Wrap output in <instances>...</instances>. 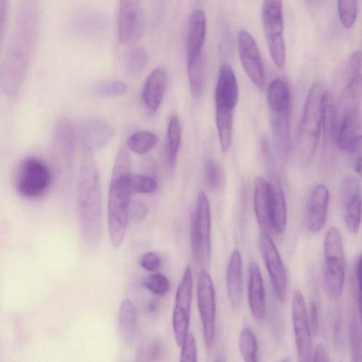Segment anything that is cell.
<instances>
[{
	"label": "cell",
	"mask_w": 362,
	"mask_h": 362,
	"mask_svg": "<svg viewBox=\"0 0 362 362\" xmlns=\"http://www.w3.org/2000/svg\"><path fill=\"white\" fill-rule=\"evenodd\" d=\"M100 175L93 150L83 146L79 182L81 228L91 251L100 245L103 226V198Z\"/></svg>",
	"instance_id": "1"
},
{
	"label": "cell",
	"mask_w": 362,
	"mask_h": 362,
	"mask_svg": "<svg viewBox=\"0 0 362 362\" xmlns=\"http://www.w3.org/2000/svg\"><path fill=\"white\" fill-rule=\"evenodd\" d=\"M131 175V156L127 148L122 147L113 165L107 199L108 232L115 247L122 244L127 229L132 193Z\"/></svg>",
	"instance_id": "2"
},
{
	"label": "cell",
	"mask_w": 362,
	"mask_h": 362,
	"mask_svg": "<svg viewBox=\"0 0 362 362\" xmlns=\"http://www.w3.org/2000/svg\"><path fill=\"white\" fill-rule=\"evenodd\" d=\"M325 90L318 83L310 88L303 110L296 142L299 160L308 162L314 155L321 130L322 103Z\"/></svg>",
	"instance_id": "3"
},
{
	"label": "cell",
	"mask_w": 362,
	"mask_h": 362,
	"mask_svg": "<svg viewBox=\"0 0 362 362\" xmlns=\"http://www.w3.org/2000/svg\"><path fill=\"white\" fill-rule=\"evenodd\" d=\"M211 214L209 202L203 191L197 195L191 214L189 238L192 255L198 266L207 265L211 257Z\"/></svg>",
	"instance_id": "4"
},
{
	"label": "cell",
	"mask_w": 362,
	"mask_h": 362,
	"mask_svg": "<svg viewBox=\"0 0 362 362\" xmlns=\"http://www.w3.org/2000/svg\"><path fill=\"white\" fill-rule=\"evenodd\" d=\"M324 279L331 298L338 299L343 291L345 279V257L339 230L330 227L324 240Z\"/></svg>",
	"instance_id": "5"
},
{
	"label": "cell",
	"mask_w": 362,
	"mask_h": 362,
	"mask_svg": "<svg viewBox=\"0 0 362 362\" xmlns=\"http://www.w3.org/2000/svg\"><path fill=\"white\" fill-rule=\"evenodd\" d=\"M262 20L270 55L276 65L282 68L286 62L282 2L279 0L264 1Z\"/></svg>",
	"instance_id": "6"
},
{
	"label": "cell",
	"mask_w": 362,
	"mask_h": 362,
	"mask_svg": "<svg viewBox=\"0 0 362 362\" xmlns=\"http://www.w3.org/2000/svg\"><path fill=\"white\" fill-rule=\"evenodd\" d=\"M192 293V270L187 265L176 291L172 319L175 340L180 347L189 333Z\"/></svg>",
	"instance_id": "7"
},
{
	"label": "cell",
	"mask_w": 362,
	"mask_h": 362,
	"mask_svg": "<svg viewBox=\"0 0 362 362\" xmlns=\"http://www.w3.org/2000/svg\"><path fill=\"white\" fill-rule=\"evenodd\" d=\"M291 318L298 362H312L311 328L304 296L298 289L292 296Z\"/></svg>",
	"instance_id": "8"
},
{
	"label": "cell",
	"mask_w": 362,
	"mask_h": 362,
	"mask_svg": "<svg viewBox=\"0 0 362 362\" xmlns=\"http://www.w3.org/2000/svg\"><path fill=\"white\" fill-rule=\"evenodd\" d=\"M197 299L205 344L212 346L216 330V296L210 274L202 270L199 276Z\"/></svg>",
	"instance_id": "9"
},
{
	"label": "cell",
	"mask_w": 362,
	"mask_h": 362,
	"mask_svg": "<svg viewBox=\"0 0 362 362\" xmlns=\"http://www.w3.org/2000/svg\"><path fill=\"white\" fill-rule=\"evenodd\" d=\"M259 245L275 296L280 302H284L287 296L288 277L281 255L267 233L259 235Z\"/></svg>",
	"instance_id": "10"
},
{
	"label": "cell",
	"mask_w": 362,
	"mask_h": 362,
	"mask_svg": "<svg viewBox=\"0 0 362 362\" xmlns=\"http://www.w3.org/2000/svg\"><path fill=\"white\" fill-rule=\"evenodd\" d=\"M340 200L344 223L350 233L358 232L361 220V187L354 175L344 177L340 189Z\"/></svg>",
	"instance_id": "11"
},
{
	"label": "cell",
	"mask_w": 362,
	"mask_h": 362,
	"mask_svg": "<svg viewBox=\"0 0 362 362\" xmlns=\"http://www.w3.org/2000/svg\"><path fill=\"white\" fill-rule=\"evenodd\" d=\"M238 53L242 66L253 83L262 89L265 84V74L261 54L252 35L245 30L238 35Z\"/></svg>",
	"instance_id": "12"
},
{
	"label": "cell",
	"mask_w": 362,
	"mask_h": 362,
	"mask_svg": "<svg viewBox=\"0 0 362 362\" xmlns=\"http://www.w3.org/2000/svg\"><path fill=\"white\" fill-rule=\"evenodd\" d=\"M144 30V15L138 1H121L118 11L117 37L122 43L136 42Z\"/></svg>",
	"instance_id": "13"
},
{
	"label": "cell",
	"mask_w": 362,
	"mask_h": 362,
	"mask_svg": "<svg viewBox=\"0 0 362 362\" xmlns=\"http://www.w3.org/2000/svg\"><path fill=\"white\" fill-rule=\"evenodd\" d=\"M238 98V85L232 67L223 64L215 90L216 114L233 115Z\"/></svg>",
	"instance_id": "14"
},
{
	"label": "cell",
	"mask_w": 362,
	"mask_h": 362,
	"mask_svg": "<svg viewBox=\"0 0 362 362\" xmlns=\"http://www.w3.org/2000/svg\"><path fill=\"white\" fill-rule=\"evenodd\" d=\"M49 182L50 174L44 163L33 158L23 162L18 182L21 194L27 197L38 196L47 188Z\"/></svg>",
	"instance_id": "15"
},
{
	"label": "cell",
	"mask_w": 362,
	"mask_h": 362,
	"mask_svg": "<svg viewBox=\"0 0 362 362\" xmlns=\"http://www.w3.org/2000/svg\"><path fill=\"white\" fill-rule=\"evenodd\" d=\"M329 192L323 184L311 190L306 206V223L310 231L316 233L324 227L329 206Z\"/></svg>",
	"instance_id": "16"
},
{
	"label": "cell",
	"mask_w": 362,
	"mask_h": 362,
	"mask_svg": "<svg viewBox=\"0 0 362 362\" xmlns=\"http://www.w3.org/2000/svg\"><path fill=\"white\" fill-rule=\"evenodd\" d=\"M206 30L204 11L194 8L189 16L187 33V64L203 60V47Z\"/></svg>",
	"instance_id": "17"
},
{
	"label": "cell",
	"mask_w": 362,
	"mask_h": 362,
	"mask_svg": "<svg viewBox=\"0 0 362 362\" xmlns=\"http://www.w3.org/2000/svg\"><path fill=\"white\" fill-rule=\"evenodd\" d=\"M247 296L250 312L255 319L262 320L266 313L265 290L258 264L251 261L249 264Z\"/></svg>",
	"instance_id": "18"
},
{
	"label": "cell",
	"mask_w": 362,
	"mask_h": 362,
	"mask_svg": "<svg viewBox=\"0 0 362 362\" xmlns=\"http://www.w3.org/2000/svg\"><path fill=\"white\" fill-rule=\"evenodd\" d=\"M270 223L271 228L278 234L283 233L287 224V209L284 193L278 177L271 174Z\"/></svg>",
	"instance_id": "19"
},
{
	"label": "cell",
	"mask_w": 362,
	"mask_h": 362,
	"mask_svg": "<svg viewBox=\"0 0 362 362\" xmlns=\"http://www.w3.org/2000/svg\"><path fill=\"white\" fill-rule=\"evenodd\" d=\"M166 88V73L162 67L154 69L148 76L141 98L146 108L156 112L162 104Z\"/></svg>",
	"instance_id": "20"
},
{
	"label": "cell",
	"mask_w": 362,
	"mask_h": 362,
	"mask_svg": "<svg viewBox=\"0 0 362 362\" xmlns=\"http://www.w3.org/2000/svg\"><path fill=\"white\" fill-rule=\"evenodd\" d=\"M358 127V105L349 103L335 135L336 142L341 149L349 151L361 137Z\"/></svg>",
	"instance_id": "21"
},
{
	"label": "cell",
	"mask_w": 362,
	"mask_h": 362,
	"mask_svg": "<svg viewBox=\"0 0 362 362\" xmlns=\"http://www.w3.org/2000/svg\"><path fill=\"white\" fill-rule=\"evenodd\" d=\"M226 287L230 305L238 308L243 300V262L241 254L237 249L232 252L228 260Z\"/></svg>",
	"instance_id": "22"
},
{
	"label": "cell",
	"mask_w": 362,
	"mask_h": 362,
	"mask_svg": "<svg viewBox=\"0 0 362 362\" xmlns=\"http://www.w3.org/2000/svg\"><path fill=\"white\" fill-rule=\"evenodd\" d=\"M253 205L259 226L265 230L271 228L270 186L269 182L261 176H257L255 180Z\"/></svg>",
	"instance_id": "23"
},
{
	"label": "cell",
	"mask_w": 362,
	"mask_h": 362,
	"mask_svg": "<svg viewBox=\"0 0 362 362\" xmlns=\"http://www.w3.org/2000/svg\"><path fill=\"white\" fill-rule=\"evenodd\" d=\"M81 133L83 146L93 150L108 142L113 134V129L103 119H90L83 124Z\"/></svg>",
	"instance_id": "24"
},
{
	"label": "cell",
	"mask_w": 362,
	"mask_h": 362,
	"mask_svg": "<svg viewBox=\"0 0 362 362\" xmlns=\"http://www.w3.org/2000/svg\"><path fill=\"white\" fill-rule=\"evenodd\" d=\"M118 327L122 339L127 344L131 343L137 330V313L134 303L124 298L118 313Z\"/></svg>",
	"instance_id": "25"
},
{
	"label": "cell",
	"mask_w": 362,
	"mask_h": 362,
	"mask_svg": "<svg viewBox=\"0 0 362 362\" xmlns=\"http://www.w3.org/2000/svg\"><path fill=\"white\" fill-rule=\"evenodd\" d=\"M267 103L269 112L290 110L291 93L286 81L276 78L267 88Z\"/></svg>",
	"instance_id": "26"
},
{
	"label": "cell",
	"mask_w": 362,
	"mask_h": 362,
	"mask_svg": "<svg viewBox=\"0 0 362 362\" xmlns=\"http://www.w3.org/2000/svg\"><path fill=\"white\" fill-rule=\"evenodd\" d=\"M181 140V124L177 115H174L168 122L165 142L166 158L170 171H173L175 169Z\"/></svg>",
	"instance_id": "27"
},
{
	"label": "cell",
	"mask_w": 362,
	"mask_h": 362,
	"mask_svg": "<svg viewBox=\"0 0 362 362\" xmlns=\"http://www.w3.org/2000/svg\"><path fill=\"white\" fill-rule=\"evenodd\" d=\"M158 142V136L150 131H139L132 134L127 140V146L136 154H145L155 148Z\"/></svg>",
	"instance_id": "28"
},
{
	"label": "cell",
	"mask_w": 362,
	"mask_h": 362,
	"mask_svg": "<svg viewBox=\"0 0 362 362\" xmlns=\"http://www.w3.org/2000/svg\"><path fill=\"white\" fill-rule=\"evenodd\" d=\"M322 128L327 139H334L336 135V114L332 95L325 90L322 103Z\"/></svg>",
	"instance_id": "29"
},
{
	"label": "cell",
	"mask_w": 362,
	"mask_h": 362,
	"mask_svg": "<svg viewBox=\"0 0 362 362\" xmlns=\"http://www.w3.org/2000/svg\"><path fill=\"white\" fill-rule=\"evenodd\" d=\"M239 349L244 362H258V344L255 334L248 327L241 330Z\"/></svg>",
	"instance_id": "30"
},
{
	"label": "cell",
	"mask_w": 362,
	"mask_h": 362,
	"mask_svg": "<svg viewBox=\"0 0 362 362\" xmlns=\"http://www.w3.org/2000/svg\"><path fill=\"white\" fill-rule=\"evenodd\" d=\"M204 180L206 187L211 190L216 191L221 188L225 175L223 168L216 160L208 158L205 161Z\"/></svg>",
	"instance_id": "31"
},
{
	"label": "cell",
	"mask_w": 362,
	"mask_h": 362,
	"mask_svg": "<svg viewBox=\"0 0 362 362\" xmlns=\"http://www.w3.org/2000/svg\"><path fill=\"white\" fill-rule=\"evenodd\" d=\"M127 90V84L119 80L103 81L95 84L92 88V91L95 95L101 97L122 95Z\"/></svg>",
	"instance_id": "32"
},
{
	"label": "cell",
	"mask_w": 362,
	"mask_h": 362,
	"mask_svg": "<svg viewBox=\"0 0 362 362\" xmlns=\"http://www.w3.org/2000/svg\"><path fill=\"white\" fill-rule=\"evenodd\" d=\"M187 73L192 95L198 98L204 86V60L187 64Z\"/></svg>",
	"instance_id": "33"
},
{
	"label": "cell",
	"mask_w": 362,
	"mask_h": 362,
	"mask_svg": "<svg viewBox=\"0 0 362 362\" xmlns=\"http://www.w3.org/2000/svg\"><path fill=\"white\" fill-rule=\"evenodd\" d=\"M157 180L151 176L143 174H132L130 187L132 192L138 194H152L158 189Z\"/></svg>",
	"instance_id": "34"
},
{
	"label": "cell",
	"mask_w": 362,
	"mask_h": 362,
	"mask_svg": "<svg viewBox=\"0 0 362 362\" xmlns=\"http://www.w3.org/2000/svg\"><path fill=\"white\" fill-rule=\"evenodd\" d=\"M339 18L344 27L349 28L354 25L358 11V1L356 0L338 1Z\"/></svg>",
	"instance_id": "35"
},
{
	"label": "cell",
	"mask_w": 362,
	"mask_h": 362,
	"mask_svg": "<svg viewBox=\"0 0 362 362\" xmlns=\"http://www.w3.org/2000/svg\"><path fill=\"white\" fill-rule=\"evenodd\" d=\"M144 286L153 294L158 296H165L170 289L168 279L162 274L153 273L144 280Z\"/></svg>",
	"instance_id": "36"
},
{
	"label": "cell",
	"mask_w": 362,
	"mask_h": 362,
	"mask_svg": "<svg viewBox=\"0 0 362 362\" xmlns=\"http://www.w3.org/2000/svg\"><path fill=\"white\" fill-rule=\"evenodd\" d=\"M148 54L143 47L133 49L127 55V67L132 73H139L146 66Z\"/></svg>",
	"instance_id": "37"
},
{
	"label": "cell",
	"mask_w": 362,
	"mask_h": 362,
	"mask_svg": "<svg viewBox=\"0 0 362 362\" xmlns=\"http://www.w3.org/2000/svg\"><path fill=\"white\" fill-rule=\"evenodd\" d=\"M181 348L180 362H197L196 341L192 333H188Z\"/></svg>",
	"instance_id": "38"
},
{
	"label": "cell",
	"mask_w": 362,
	"mask_h": 362,
	"mask_svg": "<svg viewBox=\"0 0 362 362\" xmlns=\"http://www.w3.org/2000/svg\"><path fill=\"white\" fill-rule=\"evenodd\" d=\"M141 267L145 270L156 273L161 264L160 256L154 252H147L144 253L139 260Z\"/></svg>",
	"instance_id": "39"
},
{
	"label": "cell",
	"mask_w": 362,
	"mask_h": 362,
	"mask_svg": "<svg viewBox=\"0 0 362 362\" xmlns=\"http://www.w3.org/2000/svg\"><path fill=\"white\" fill-rule=\"evenodd\" d=\"M163 346L159 341H153L145 350V357L147 362H159L163 354Z\"/></svg>",
	"instance_id": "40"
},
{
	"label": "cell",
	"mask_w": 362,
	"mask_h": 362,
	"mask_svg": "<svg viewBox=\"0 0 362 362\" xmlns=\"http://www.w3.org/2000/svg\"><path fill=\"white\" fill-rule=\"evenodd\" d=\"M148 209L145 203L141 201H136L131 203L129 209V218L134 222L139 223L146 218Z\"/></svg>",
	"instance_id": "41"
},
{
	"label": "cell",
	"mask_w": 362,
	"mask_h": 362,
	"mask_svg": "<svg viewBox=\"0 0 362 362\" xmlns=\"http://www.w3.org/2000/svg\"><path fill=\"white\" fill-rule=\"evenodd\" d=\"M349 152L353 170L360 174L361 171V137L356 141Z\"/></svg>",
	"instance_id": "42"
},
{
	"label": "cell",
	"mask_w": 362,
	"mask_h": 362,
	"mask_svg": "<svg viewBox=\"0 0 362 362\" xmlns=\"http://www.w3.org/2000/svg\"><path fill=\"white\" fill-rule=\"evenodd\" d=\"M310 318L309 322L313 332L316 334L320 329V321L318 315V308L315 301L313 300L310 305Z\"/></svg>",
	"instance_id": "43"
},
{
	"label": "cell",
	"mask_w": 362,
	"mask_h": 362,
	"mask_svg": "<svg viewBox=\"0 0 362 362\" xmlns=\"http://www.w3.org/2000/svg\"><path fill=\"white\" fill-rule=\"evenodd\" d=\"M312 362H330L327 351L324 344H318L314 351Z\"/></svg>",
	"instance_id": "44"
},
{
	"label": "cell",
	"mask_w": 362,
	"mask_h": 362,
	"mask_svg": "<svg viewBox=\"0 0 362 362\" xmlns=\"http://www.w3.org/2000/svg\"><path fill=\"white\" fill-rule=\"evenodd\" d=\"M7 7L6 1H0V45L6 23Z\"/></svg>",
	"instance_id": "45"
},
{
	"label": "cell",
	"mask_w": 362,
	"mask_h": 362,
	"mask_svg": "<svg viewBox=\"0 0 362 362\" xmlns=\"http://www.w3.org/2000/svg\"><path fill=\"white\" fill-rule=\"evenodd\" d=\"M158 303L156 300H151L147 305V309L151 313H154L158 310Z\"/></svg>",
	"instance_id": "46"
},
{
	"label": "cell",
	"mask_w": 362,
	"mask_h": 362,
	"mask_svg": "<svg viewBox=\"0 0 362 362\" xmlns=\"http://www.w3.org/2000/svg\"><path fill=\"white\" fill-rule=\"evenodd\" d=\"M281 362H290V361L288 359L284 358V359L281 360Z\"/></svg>",
	"instance_id": "47"
},
{
	"label": "cell",
	"mask_w": 362,
	"mask_h": 362,
	"mask_svg": "<svg viewBox=\"0 0 362 362\" xmlns=\"http://www.w3.org/2000/svg\"><path fill=\"white\" fill-rule=\"evenodd\" d=\"M216 362H221L220 361H217Z\"/></svg>",
	"instance_id": "48"
}]
</instances>
